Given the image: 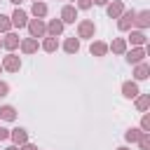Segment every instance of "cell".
I'll return each instance as SVG.
<instances>
[{
	"label": "cell",
	"instance_id": "obj_1",
	"mask_svg": "<svg viewBox=\"0 0 150 150\" xmlns=\"http://www.w3.org/2000/svg\"><path fill=\"white\" fill-rule=\"evenodd\" d=\"M28 33H30V38H45L47 35V23L42 21V19H30L28 21Z\"/></svg>",
	"mask_w": 150,
	"mask_h": 150
},
{
	"label": "cell",
	"instance_id": "obj_2",
	"mask_svg": "<svg viewBox=\"0 0 150 150\" xmlns=\"http://www.w3.org/2000/svg\"><path fill=\"white\" fill-rule=\"evenodd\" d=\"M134 19H136V9H124L117 19V28L120 30H129L134 26Z\"/></svg>",
	"mask_w": 150,
	"mask_h": 150
},
{
	"label": "cell",
	"instance_id": "obj_3",
	"mask_svg": "<svg viewBox=\"0 0 150 150\" xmlns=\"http://www.w3.org/2000/svg\"><path fill=\"white\" fill-rule=\"evenodd\" d=\"M2 70H9V73H19V68H21V59L14 54V52H9L5 59H2Z\"/></svg>",
	"mask_w": 150,
	"mask_h": 150
},
{
	"label": "cell",
	"instance_id": "obj_4",
	"mask_svg": "<svg viewBox=\"0 0 150 150\" xmlns=\"http://www.w3.org/2000/svg\"><path fill=\"white\" fill-rule=\"evenodd\" d=\"M94 33H96V23L91 19H84L77 23V38H94Z\"/></svg>",
	"mask_w": 150,
	"mask_h": 150
},
{
	"label": "cell",
	"instance_id": "obj_5",
	"mask_svg": "<svg viewBox=\"0 0 150 150\" xmlns=\"http://www.w3.org/2000/svg\"><path fill=\"white\" fill-rule=\"evenodd\" d=\"M124 54H127V61H129V63L138 66V63H143V61H145V56H148V49H145V47H134L131 52H124Z\"/></svg>",
	"mask_w": 150,
	"mask_h": 150
},
{
	"label": "cell",
	"instance_id": "obj_6",
	"mask_svg": "<svg viewBox=\"0 0 150 150\" xmlns=\"http://www.w3.org/2000/svg\"><path fill=\"white\" fill-rule=\"evenodd\" d=\"M75 19H77V7H75V5H63V9H61V21H63V26H66V23H75Z\"/></svg>",
	"mask_w": 150,
	"mask_h": 150
},
{
	"label": "cell",
	"instance_id": "obj_7",
	"mask_svg": "<svg viewBox=\"0 0 150 150\" xmlns=\"http://www.w3.org/2000/svg\"><path fill=\"white\" fill-rule=\"evenodd\" d=\"M9 21H12V26L14 28H23V26H28V14L23 12V9H14V14L9 16Z\"/></svg>",
	"mask_w": 150,
	"mask_h": 150
},
{
	"label": "cell",
	"instance_id": "obj_8",
	"mask_svg": "<svg viewBox=\"0 0 150 150\" xmlns=\"http://www.w3.org/2000/svg\"><path fill=\"white\" fill-rule=\"evenodd\" d=\"M9 138H12V141H14V145L19 148V145L28 143V131H26V129H21V127H16V129H12V131H9Z\"/></svg>",
	"mask_w": 150,
	"mask_h": 150
},
{
	"label": "cell",
	"instance_id": "obj_9",
	"mask_svg": "<svg viewBox=\"0 0 150 150\" xmlns=\"http://www.w3.org/2000/svg\"><path fill=\"white\" fill-rule=\"evenodd\" d=\"M124 12V5L120 2V0H112V2H108L105 5V14L110 16V19H120V14Z\"/></svg>",
	"mask_w": 150,
	"mask_h": 150
},
{
	"label": "cell",
	"instance_id": "obj_10",
	"mask_svg": "<svg viewBox=\"0 0 150 150\" xmlns=\"http://www.w3.org/2000/svg\"><path fill=\"white\" fill-rule=\"evenodd\" d=\"M63 33V21L61 19H52L47 23V38H59Z\"/></svg>",
	"mask_w": 150,
	"mask_h": 150
},
{
	"label": "cell",
	"instance_id": "obj_11",
	"mask_svg": "<svg viewBox=\"0 0 150 150\" xmlns=\"http://www.w3.org/2000/svg\"><path fill=\"white\" fill-rule=\"evenodd\" d=\"M19 42H21V40H19V35H16V33H12V30H9V33H5V38H2V47H5L7 52H14V49L19 47Z\"/></svg>",
	"mask_w": 150,
	"mask_h": 150
},
{
	"label": "cell",
	"instance_id": "obj_12",
	"mask_svg": "<svg viewBox=\"0 0 150 150\" xmlns=\"http://www.w3.org/2000/svg\"><path fill=\"white\" fill-rule=\"evenodd\" d=\"M134 23L138 26V30H145V28L150 26V12H148V9H143V12H136V19H134Z\"/></svg>",
	"mask_w": 150,
	"mask_h": 150
},
{
	"label": "cell",
	"instance_id": "obj_13",
	"mask_svg": "<svg viewBox=\"0 0 150 150\" xmlns=\"http://www.w3.org/2000/svg\"><path fill=\"white\" fill-rule=\"evenodd\" d=\"M19 47H21V52H23V54H35L40 45H38V40H35V38H26V40H21V42H19Z\"/></svg>",
	"mask_w": 150,
	"mask_h": 150
},
{
	"label": "cell",
	"instance_id": "obj_14",
	"mask_svg": "<svg viewBox=\"0 0 150 150\" xmlns=\"http://www.w3.org/2000/svg\"><path fill=\"white\" fill-rule=\"evenodd\" d=\"M129 42H131L134 47H143V45L148 42V38H145L143 30H131V33H129Z\"/></svg>",
	"mask_w": 150,
	"mask_h": 150
},
{
	"label": "cell",
	"instance_id": "obj_15",
	"mask_svg": "<svg viewBox=\"0 0 150 150\" xmlns=\"http://www.w3.org/2000/svg\"><path fill=\"white\" fill-rule=\"evenodd\" d=\"M47 12H49V9H47V5H45L42 0H40V2H33V7H30V14H33L35 19H45Z\"/></svg>",
	"mask_w": 150,
	"mask_h": 150
},
{
	"label": "cell",
	"instance_id": "obj_16",
	"mask_svg": "<svg viewBox=\"0 0 150 150\" xmlns=\"http://www.w3.org/2000/svg\"><path fill=\"white\" fill-rule=\"evenodd\" d=\"M108 49H112V54H124V52H127V40H124V38H115V40L108 45Z\"/></svg>",
	"mask_w": 150,
	"mask_h": 150
},
{
	"label": "cell",
	"instance_id": "obj_17",
	"mask_svg": "<svg viewBox=\"0 0 150 150\" xmlns=\"http://www.w3.org/2000/svg\"><path fill=\"white\" fill-rule=\"evenodd\" d=\"M89 52H91L94 56H105V54H108V45L101 42V40H94L91 47H89Z\"/></svg>",
	"mask_w": 150,
	"mask_h": 150
},
{
	"label": "cell",
	"instance_id": "obj_18",
	"mask_svg": "<svg viewBox=\"0 0 150 150\" xmlns=\"http://www.w3.org/2000/svg\"><path fill=\"white\" fill-rule=\"evenodd\" d=\"M122 94H124L127 98H136L141 91H138V84H136V82H124V84H122Z\"/></svg>",
	"mask_w": 150,
	"mask_h": 150
},
{
	"label": "cell",
	"instance_id": "obj_19",
	"mask_svg": "<svg viewBox=\"0 0 150 150\" xmlns=\"http://www.w3.org/2000/svg\"><path fill=\"white\" fill-rule=\"evenodd\" d=\"M63 49H66L68 54H77V52H80V40H77L75 35H73V38H68V40L63 42Z\"/></svg>",
	"mask_w": 150,
	"mask_h": 150
},
{
	"label": "cell",
	"instance_id": "obj_20",
	"mask_svg": "<svg viewBox=\"0 0 150 150\" xmlns=\"http://www.w3.org/2000/svg\"><path fill=\"white\" fill-rule=\"evenodd\" d=\"M148 75H150V66H148L145 61H143V63H138V66H136V70H134V77H136V80H145Z\"/></svg>",
	"mask_w": 150,
	"mask_h": 150
},
{
	"label": "cell",
	"instance_id": "obj_21",
	"mask_svg": "<svg viewBox=\"0 0 150 150\" xmlns=\"http://www.w3.org/2000/svg\"><path fill=\"white\" fill-rule=\"evenodd\" d=\"M136 108H138L141 112H145V110L150 108V94H138V96H136Z\"/></svg>",
	"mask_w": 150,
	"mask_h": 150
},
{
	"label": "cell",
	"instance_id": "obj_22",
	"mask_svg": "<svg viewBox=\"0 0 150 150\" xmlns=\"http://www.w3.org/2000/svg\"><path fill=\"white\" fill-rule=\"evenodd\" d=\"M42 49L49 52V54L56 52V49H59V40H56V38H45V40H42Z\"/></svg>",
	"mask_w": 150,
	"mask_h": 150
},
{
	"label": "cell",
	"instance_id": "obj_23",
	"mask_svg": "<svg viewBox=\"0 0 150 150\" xmlns=\"http://www.w3.org/2000/svg\"><path fill=\"white\" fill-rule=\"evenodd\" d=\"M0 117H2V120H7V122H12V120L16 117L14 105H2V108H0Z\"/></svg>",
	"mask_w": 150,
	"mask_h": 150
},
{
	"label": "cell",
	"instance_id": "obj_24",
	"mask_svg": "<svg viewBox=\"0 0 150 150\" xmlns=\"http://www.w3.org/2000/svg\"><path fill=\"white\" fill-rule=\"evenodd\" d=\"M141 134H143L141 129H134V127H131V129H129V131L124 134V138H127L129 143H138V138H141Z\"/></svg>",
	"mask_w": 150,
	"mask_h": 150
},
{
	"label": "cell",
	"instance_id": "obj_25",
	"mask_svg": "<svg viewBox=\"0 0 150 150\" xmlns=\"http://www.w3.org/2000/svg\"><path fill=\"white\" fill-rule=\"evenodd\" d=\"M9 30H12V21H9V16L0 14V33H9Z\"/></svg>",
	"mask_w": 150,
	"mask_h": 150
},
{
	"label": "cell",
	"instance_id": "obj_26",
	"mask_svg": "<svg viewBox=\"0 0 150 150\" xmlns=\"http://www.w3.org/2000/svg\"><path fill=\"white\" fill-rule=\"evenodd\" d=\"M141 131L143 134H150V115L148 112H143V117H141Z\"/></svg>",
	"mask_w": 150,
	"mask_h": 150
},
{
	"label": "cell",
	"instance_id": "obj_27",
	"mask_svg": "<svg viewBox=\"0 0 150 150\" xmlns=\"http://www.w3.org/2000/svg\"><path fill=\"white\" fill-rule=\"evenodd\" d=\"M138 148H141V150H150V134H141V138H138Z\"/></svg>",
	"mask_w": 150,
	"mask_h": 150
},
{
	"label": "cell",
	"instance_id": "obj_28",
	"mask_svg": "<svg viewBox=\"0 0 150 150\" xmlns=\"http://www.w3.org/2000/svg\"><path fill=\"white\" fill-rule=\"evenodd\" d=\"M7 94H9V84H7V82H2V80H0V98H5V96H7Z\"/></svg>",
	"mask_w": 150,
	"mask_h": 150
},
{
	"label": "cell",
	"instance_id": "obj_29",
	"mask_svg": "<svg viewBox=\"0 0 150 150\" xmlns=\"http://www.w3.org/2000/svg\"><path fill=\"white\" fill-rule=\"evenodd\" d=\"M91 5H94L91 0H77V9H89Z\"/></svg>",
	"mask_w": 150,
	"mask_h": 150
},
{
	"label": "cell",
	"instance_id": "obj_30",
	"mask_svg": "<svg viewBox=\"0 0 150 150\" xmlns=\"http://www.w3.org/2000/svg\"><path fill=\"white\" fill-rule=\"evenodd\" d=\"M7 138H9V129L0 127V141H7Z\"/></svg>",
	"mask_w": 150,
	"mask_h": 150
},
{
	"label": "cell",
	"instance_id": "obj_31",
	"mask_svg": "<svg viewBox=\"0 0 150 150\" xmlns=\"http://www.w3.org/2000/svg\"><path fill=\"white\" fill-rule=\"evenodd\" d=\"M19 150H38V145H33V143H23V145H19Z\"/></svg>",
	"mask_w": 150,
	"mask_h": 150
},
{
	"label": "cell",
	"instance_id": "obj_32",
	"mask_svg": "<svg viewBox=\"0 0 150 150\" xmlns=\"http://www.w3.org/2000/svg\"><path fill=\"white\" fill-rule=\"evenodd\" d=\"M91 2H96V5H108L110 0H91Z\"/></svg>",
	"mask_w": 150,
	"mask_h": 150
},
{
	"label": "cell",
	"instance_id": "obj_33",
	"mask_svg": "<svg viewBox=\"0 0 150 150\" xmlns=\"http://www.w3.org/2000/svg\"><path fill=\"white\" fill-rule=\"evenodd\" d=\"M5 150H19V148H16V145H9V148H5Z\"/></svg>",
	"mask_w": 150,
	"mask_h": 150
},
{
	"label": "cell",
	"instance_id": "obj_34",
	"mask_svg": "<svg viewBox=\"0 0 150 150\" xmlns=\"http://www.w3.org/2000/svg\"><path fill=\"white\" fill-rule=\"evenodd\" d=\"M9 2H14V5H21V2H23V0H9Z\"/></svg>",
	"mask_w": 150,
	"mask_h": 150
},
{
	"label": "cell",
	"instance_id": "obj_35",
	"mask_svg": "<svg viewBox=\"0 0 150 150\" xmlns=\"http://www.w3.org/2000/svg\"><path fill=\"white\" fill-rule=\"evenodd\" d=\"M117 150H129V148H117Z\"/></svg>",
	"mask_w": 150,
	"mask_h": 150
},
{
	"label": "cell",
	"instance_id": "obj_36",
	"mask_svg": "<svg viewBox=\"0 0 150 150\" xmlns=\"http://www.w3.org/2000/svg\"><path fill=\"white\" fill-rule=\"evenodd\" d=\"M0 47H2V40H0Z\"/></svg>",
	"mask_w": 150,
	"mask_h": 150
},
{
	"label": "cell",
	"instance_id": "obj_37",
	"mask_svg": "<svg viewBox=\"0 0 150 150\" xmlns=\"http://www.w3.org/2000/svg\"><path fill=\"white\" fill-rule=\"evenodd\" d=\"M0 73H2V66H0Z\"/></svg>",
	"mask_w": 150,
	"mask_h": 150
},
{
	"label": "cell",
	"instance_id": "obj_38",
	"mask_svg": "<svg viewBox=\"0 0 150 150\" xmlns=\"http://www.w3.org/2000/svg\"><path fill=\"white\" fill-rule=\"evenodd\" d=\"M33 2H40V0H33Z\"/></svg>",
	"mask_w": 150,
	"mask_h": 150
}]
</instances>
